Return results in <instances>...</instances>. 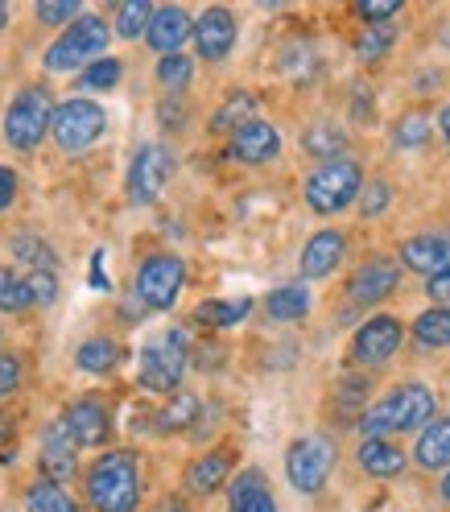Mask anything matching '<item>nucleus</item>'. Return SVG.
Wrapping results in <instances>:
<instances>
[{
	"mask_svg": "<svg viewBox=\"0 0 450 512\" xmlns=\"http://www.w3.org/2000/svg\"><path fill=\"white\" fill-rule=\"evenodd\" d=\"M434 393H430V384L422 380H409V384H397V389L389 397H380L376 405H368L360 413V422L356 430L364 438H393V434H422L430 422H434Z\"/></svg>",
	"mask_w": 450,
	"mask_h": 512,
	"instance_id": "f257e3e1",
	"label": "nucleus"
},
{
	"mask_svg": "<svg viewBox=\"0 0 450 512\" xmlns=\"http://www.w3.org/2000/svg\"><path fill=\"white\" fill-rule=\"evenodd\" d=\"M141 459L133 451H104L87 467L83 496L91 512H137L141 504Z\"/></svg>",
	"mask_w": 450,
	"mask_h": 512,
	"instance_id": "f03ea898",
	"label": "nucleus"
},
{
	"mask_svg": "<svg viewBox=\"0 0 450 512\" xmlns=\"http://www.w3.org/2000/svg\"><path fill=\"white\" fill-rule=\"evenodd\" d=\"M364 195V170L356 157H335V162H318L302 186V199L314 215H339Z\"/></svg>",
	"mask_w": 450,
	"mask_h": 512,
	"instance_id": "7ed1b4c3",
	"label": "nucleus"
},
{
	"mask_svg": "<svg viewBox=\"0 0 450 512\" xmlns=\"http://www.w3.org/2000/svg\"><path fill=\"white\" fill-rule=\"evenodd\" d=\"M108 42H112V25L104 17H79L71 29H62V34L50 42L46 71H54V75L87 71L100 58H108Z\"/></svg>",
	"mask_w": 450,
	"mask_h": 512,
	"instance_id": "20e7f679",
	"label": "nucleus"
},
{
	"mask_svg": "<svg viewBox=\"0 0 450 512\" xmlns=\"http://www.w3.org/2000/svg\"><path fill=\"white\" fill-rule=\"evenodd\" d=\"M54 95L46 87H21L13 95V104L5 108V120H0V133L17 153H34L54 124Z\"/></svg>",
	"mask_w": 450,
	"mask_h": 512,
	"instance_id": "39448f33",
	"label": "nucleus"
},
{
	"mask_svg": "<svg viewBox=\"0 0 450 512\" xmlns=\"http://www.w3.org/2000/svg\"><path fill=\"white\" fill-rule=\"evenodd\" d=\"M186 360H190V347L182 331H166L157 335L153 343L141 347L137 356V380L141 389L149 393H182V376H186Z\"/></svg>",
	"mask_w": 450,
	"mask_h": 512,
	"instance_id": "423d86ee",
	"label": "nucleus"
},
{
	"mask_svg": "<svg viewBox=\"0 0 450 512\" xmlns=\"http://www.w3.org/2000/svg\"><path fill=\"white\" fill-rule=\"evenodd\" d=\"M335 471V442L327 434H306L285 451V479L302 496H318Z\"/></svg>",
	"mask_w": 450,
	"mask_h": 512,
	"instance_id": "0eeeda50",
	"label": "nucleus"
},
{
	"mask_svg": "<svg viewBox=\"0 0 450 512\" xmlns=\"http://www.w3.org/2000/svg\"><path fill=\"white\" fill-rule=\"evenodd\" d=\"M182 285H186V261L178 252H153L141 261L137 281H133V294L145 310H174L182 298Z\"/></svg>",
	"mask_w": 450,
	"mask_h": 512,
	"instance_id": "6e6552de",
	"label": "nucleus"
},
{
	"mask_svg": "<svg viewBox=\"0 0 450 512\" xmlns=\"http://www.w3.org/2000/svg\"><path fill=\"white\" fill-rule=\"evenodd\" d=\"M104 133H108V112H104V104L75 95V100H67V104L54 108L50 137H54V145H58L62 153H83V149H91L95 141H100Z\"/></svg>",
	"mask_w": 450,
	"mask_h": 512,
	"instance_id": "1a4fd4ad",
	"label": "nucleus"
},
{
	"mask_svg": "<svg viewBox=\"0 0 450 512\" xmlns=\"http://www.w3.org/2000/svg\"><path fill=\"white\" fill-rule=\"evenodd\" d=\"M174 166H178V157H174L170 145H162V141L141 145L133 153V162H128V203L153 207L157 199H162V190L170 186Z\"/></svg>",
	"mask_w": 450,
	"mask_h": 512,
	"instance_id": "9d476101",
	"label": "nucleus"
},
{
	"mask_svg": "<svg viewBox=\"0 0 450 512\" xmlns=\"http://www.w3.org/2000/svg\"><path fill=\"white\" fill-rule=\"evenodd\" d=\"M405 343V327L393 314H372L368 323H360V331L351 335V364L356 368H380L389 364Z\"/></svg>",
	"mask_w": 450,
	"mask_h": 512,
	"instance_id": "9b49d317",
	"label": "nucleus"
},
{
	"mask_svg": "<svg viewBox=\"0 0 450 512\" xmlns=\"http://www.w3.org/2000/svg\"><path fill=\"white\" fill-rule=\"evenodd\" d=\"M62 430L67 438L79 446V451H95V446H104L112 438V413L100 397H79L62 409Z\"/></svg>",
	"mask_w": 450,
	"mask_h": 512,
	"instance_id": "f8f14e48",
	"label": "nucleus"
},
{
	"mask_svg": "<svg viewBox=\"0 0 450 512\" xmlns=\"http://www.w3.org/2000/svg\"><path fill=\"white\" fill-rule=\"evenodd\" d=\"M401 285V265L389 256H368V261L347 277V298L356 306H380L384 298H393Z\"/></svg>",
	"mask_w": 450,
	"mask_h": 512,
	"instance_id": "ddd939ff",
	"label": "nucleus"
},
{
	"mask_svg": "<svg viewBox=\"0 0 450 512\" xmlns=\"http://www.w3.org/2000/svg\"><path fill=\"white\" fill-rule=\"evenodd\" d=\"M236 38H240V25H236V13L223 9V5H211L199 13L195 21V50L203 62H223L232 50H236Z\"/></svg>",
	"mask_w": 450,
	"mask_h": 512,
	"instance_id": "4468645a",
	"label": "nucleus"
},
{
	"mask_svg": "<svg viewBox=\"0 0 450 512\" xmlns=\"http://www.w3.org/2000/svg\"><path fill=\"white\" fill-rule=\"evenodd\" d=\"M277 153H281V133L269 120L244 124L240 133H232V141H228V157L240 166H269Z\"/></svg>",
	"mask_w": 450,
	"mask_h": 512,
	"instance_id": "2eb2a0df",
	"label": "nucleus"
},
{
	"mask_svg": "<svg viewBox=\"0 0 450 512\" xmlns=\"http://www.w3.org/2000/svg\"><path fill=\"white\" fill-rule=\"evenodd\" d=\"M347 261V236L339 228H323V232H314L306 244H302V277L306 281H323L331 277L339 265Z\"/></svg>",
	"mask_w": 450,
	"mask_h": 512,
	"instance_id": "dca6fc26",
	"label": "nucleus"
},
{
	"mask_svg": "<svg viewBox=\"0 0 450 512\" xmlns=\"http://www.w3.org/2000/svg\"><path fill=\"white\" fill-rule=\"evenodd\" d=\"M450 265V232H417L401 244V269L434 277Z\"/></svg>",
	"mask_w": 450,
	"mask_h": 512,
	"instance_id": "f3484780",
	"label": "nucleus"
},
{
	"mask_svg": "<svg viewBox=\"0 0 450 512\" xmlns=\"http://www.w3.org/2000/svg\"><path fill=\"white\" fill-rule=\"evenodd\" d=\"M195 38V17H190L182 5H162L157 9V17H153V25H149V34H145V42L157 50V54H182V46Z\"/></svg>",
	"mask_w": 450,
	"mask_h": 512,
	"instance_id": "a211bd4d",
	"label": "nucleus"
},
{
	"mask_svg": "<svg viewBox=\"0 0 450 512\" xmlns=\"http://www.w3.org/2000/svg\"><path fill=\"white\" fill-rule=\"evenodd\" d=\"M79 446L67 438V430H62V422H50L46 434H42V479H54V484H67V479L75 475L79 459H75Z\"/></svg>",
	"mask_w": 450,
	"mask_h": 512,
	"instance_id": "6ab92c4d",
	"label": "nucleus"
},
{
	"mask_svg": "<svg viewBox=\"0 0 450 512\" xmlns=\"http://www.w3.org/2000/svg\"><path fill=\"white\" fill-rule=\"evenodd\" d=\"M232 463H236V455L232 451H207L203 459H195L186 467V492L190 496H211V492H219L223 484H228V475H232Z\"/></svg>",
	"mask_w": 450,
	"mask_h": 512,
	"instance_id": "aec40b11",
	"label": "nucleus"
},
{
	"mask_svg": "<svg viewBox=\"0 0 450 512\" xmlns=\"http://www.w3.org/2000/svg\"><path fill=\"white\" fill-rule=\"evenodd\" d=\"M228 512H281L277 500H273V488H269V479L265 471H240L236 475V484L228 492Z\"/></svg>",
	"mask_w": 450,
	"mask_h": 512,
	"instance_id": "412c9836",
	"label": "nucleus"
},
{
	"mask_svg": "<svg viewBox=\"0 0 450 512\" xmlns=\"http://www.w3.org/2000/svg\"><path fill=\"white\" fill-rule=\"evenodd\" d=\"M356 459H360V471L372 475V479H393V475H401L405 463H409V455L401 451L393 438H364L360 451H356Z\"/></svg>",
	"mask_w": 450,
	"mask_h": 512,
	"instance_id": "4be33fe9",
	"label": "nucleus"
},
{
	"mask_svg": "<svg viewBox=\"0 0 450 512\" xmlns=\"http://www.w3.org/2000/svg\"><path fill=\"white\" fill-rule=\"evenodd\" d=\"M413 463L422 471H450V418H434L417 434Z\"/></svg>",
	"mask_w": 450,
	"mask_h": 512,
	"instance_id": "5701e85b",
	"label": "nucleus"
},
{
	"mask_svg": "<svg viewBox=\"0 0 450 512\" xmlns=\"http://www.w3.org/2000/svg\"><path fill=\"white\" fill-rule=\"evenodd\" d=\"M256 112H261V100H256L252 91H232L228 100L215 108V116H211V133H228V137H232V133H240L244 124L261 120Z\"/></svg>",
	"mask_w": 450,
	"mask_h": 512,
	"instance_id": "b1692460",
	"label": "nucleus"
},
{
	"mask_svg": "<svg viewBox=\"0 0 450 512\" xmlns=\"http://www.w3.org/2000/svg\"><path fill=\"white\" fill-rule=\"evenodd\" d=\"M252 314V298H211L195 306V323L211 327V331H232Z\"/></svg>",
	"mask_w": 450,
	"mask_h": 512,
	"instance_id": "393cba45",
	"label": "nucleus"
},
{
	"mask_svg": "<svg viewBox=\"0 0 450 512\" xmlns=\"http://www.w3.org/2000/svg\"><path fill=\"white\" fill-rule=\"evenodd\" d=\"M199 413H203V401H199V393H174L162 409H157V418H153V426L162 430V434H182V430H190L199 422Z\"/></svg>",
	"mask_w": 450,
	"mask_h": 512,
	"instance_id": "a878e982",
	"label": "nucleus"
},
{
	"mask_svg": "<svg viewBox=\"0 0 450 512\" xmlns=\"http://www.w3.org/2000/svg\"><path fill=\"white\" fill-rule=\"evenodd\" d=\"M314 298L306 285H281V290H273L265 298V314L273 318V323H302V318L310 314Z\"/></svg>",
	"mask_w": 450,
	"mask_h": 512,
	"instance_id": "bb28decb",
	"label": "nucleus"
},
{
	"mask_svg": "<svg viewBox=\"0 0 450 512\" xmlns=\"http://www.w3.org/2000/svg\"><path fill=\"white\" fill-rule=\"evenodd\" d=\"M75 364H79V372H87V376H108V372L120 364V343L108 339V335H91V339L79 343Z\"/></svg>",
	"mask_w": 450,
	"mask_h": 512,
	"instance_id": "cd10ccee",
	"label": "nucleus"
},
{
	"mask_svg": "<svg viewBox=\"0 0 450 512\" xmlns=\"http://www.w3.org/2000/svg\"><path fill=\"white\" fill-rule=\"evenodd\" d=\"M347 128L339 124H310L302 133V149L318 162H335V157H347Z\"/></svg>",
	"mask_w": 450,
	"mask_h": 512,
	"instance_id": "c85d7f7f",
	"label": "nucleus"
},
{
	"mask_svg": "<svg viewBox=\"0 0 450 512\" xmlns=\"http://www.w3.org/2000/svg\"><path fill=\"white\" fill-rule=\"evenodd\" d=\"M25 512H79V500L67 492V484L34 479L29 492H25Z\"/></svg>",
	"mask_w": 450,
	"mask_h": 512,
	"instance_id": "c756f323",
	"label": "nucleus"
},
{
	"mask_svg": "<svg viewBox=\"0 0 450 512\" xmlns=\"http://www.w3.org/2000/svg\"><path fill=\"white\" fill-rule=\"evenodd\" d=\"M153 17H157V5H149V0H128V5H116L112 29H116V38L137 42V38H145V34H149Z\"/></svg>",
	"mask_w": 450,
	"mask_h": 512,
	"instance_id": "7c9ffc66",
	"label": "nucleus"
},
{
	"mask_svg": "<svg viewBox=\"0 0 450 512\" xmlns=\"http://www.w3.org/2000/svg\"><path fill=\"white\" fill-rule=\"evenodd\" d=\"M413 339L422 347H450V306H430L413 318Z\"/></svg>",
	"mask_w": 450,
	"mask_h": 512,
	"instance_id": "2f4dec72",
	"label": "nucleus"
},
{
	"mask_svg": "<svg viewBox=\"0 0 450 512\" xmlns=\"http://www.w3.org/2000/svg\"><path fill=\"white\" fill-rule=\"evenodd\" d=\"M13 256L17 261H25L29 269H58V252L46 244V240H38L34 232H21V236H13Z\"/></svg>",
	"mask_w": 450,
	"mask_h": 512,
	"instance_id": "473e14b6",
	"label": "nucleus"
},
{
	"mask_svg": "<svg viewBox=\"0 0 450 512\" xmlns=\"http://www.w3.org/2000/svg\"><path fill=\"white\" fill-rule=\"evenodd\" d=\"M190 79H195V58L166 54L162 62H157V83H162L170 95H182V91L190 87Z\"/></svg>",
	"mask_w": 450,
	"mask_h": 512,
	"instance_id": "72a5a7b5",
	"label": "nucleus"
},
{
	"mask_svg": "<svg viewBox=\"0 0 450 512\" xmlns=\"http://www.w3.org/2000/svg\"><path fill=\"white\" fill-rule=\"evenodd\" d=\"M393 42H397L393 25H368V29H360V38H356V58L360 62H380L384 54L393 50Z\"/></svg>",
	"mask_w": 450,
	"mask_h": 512,
	"instance_id": "f704fd0d",
	"label": "nucleus"
},
{
	"mask_svg": "<svg viewBox=\"0 0 450 512\" xmlns=\"http://www.w3.org/2000/svg\"><path fill=\"white\" fill-rule=\"evenodd\" d=\"M430 133H434V120H430L426 112H409V116H401L397 128H393V145H397V149H422V145L430 141Z\"/></svg>",
	"mask_w": 450,
	"mask_h": 512,
	"instance_id": "c9c22d12",
	"label": "nucleus"
},
{
	"mask_svg": "<svg viewBox=\"0 0 450 512\" xmlns=\"http://www.w3.org/2000/svg\"><path fill=\"white\" fill-rule=\"evenodd\" d=\"M29 306H34V298H29L25 277H21L17 269L0 265V310H5V314H21V310H29Z\"/></svg>",
	"mask_w": 450,
	"mask_h": 512,
	"instance_id": "e433bc0d",
	"label": "nucleus"
},
{
	"mask_svg": "<svg viewBox=\"0 0 450 512\" xmlns=\"http://www.w3.org/2000/svg\"><path fill=\"white\" fill-rule=\"evenodd\" d=\"M120 79H124V62L108 54V58H100L95 67H87L79 75V87H87V91H112Z\"/></svg>",
	"mask_w": 450,
	"mask_h": 512,
	"instance_id": "4c0bfd02",
	"label": "nucleus"
},
{
	"mask_svg": "<svg viewBox=\"0 0 450 512\" xmlns=\"http://www.w3.org/2000/svg\"><path fill=\"white\" fill-rule=\"evenodd\" d=\"M393 207V182L389 178H372L364 182V195H360V215L364 219H376Z\"/></svg>",
	"mask_w": 450,
	"mask_h": 512,
	"instance_id": "58836bf2",
	"label": "nucleus"
},
{
	"mask_svg": "<svg viewBox=\"0 0 450 512\" xmlns=\"http://www.w3.org/2000/svg\"><path fill=\"white\" fill-rule=\"evenodd\" d=\"M34 17L42 25H50V29H58V25L71 29L83 17V5H79V0H62V5H34Z\"/></svg>",
	"mask_w": 450,
	"mask_h": 512,
	"instance_id": "ea45409f",
	"label": "nucleus"
},
{
	"mask_svg": "<svg viewBox=\"0 0 450 512\" xmlns=\"http://www.w3.org/2000/svg\"><path fill=\"white\" fill-rule=\"evenodd\" d=\"M368 393H372V380L368 376H343L335 401H339V409H360V405L368 409Z\"/></svg>",
	"mask_w": 450,
	"mask_h": 512,
	"instance_id": "a19ab883",
	"label": "nucleus"
},
{
	"mask_svg": "<svg viewBox=\"0 0 450 512\" xmlns=\"http://www.w3.org/2000/svg\"><path fill=\"white\" fill-rule=\"evenodd\" d=\"M25 285H29V298H34V306H54L58 302V277H54V269L29 273Z\"/></svg>",
	"mask_w": 450,
	"mask_h": 512,
	"instance_id": "79ce46f5",
	"label": "nucleus"
},
{
	"mask_svg": "<svg viewBox=\"0 0 450 512\" xmlns=\"http://www.w3.org/2000/svg\"><path fill=\"white\" fill-rule=\"evenodd\" d=\"M356 13H360L368 25H389L393 17H401V5H397V0H360Z\"/></svg>",
	"mask_w": 450,
	"mask_h": 512,
	"instance_id": "37998d69",
	"label": "nucleus"
},
{
	"mask_svg": "<svg viewBox=\"0 0 450 512\" xmlns=\"http://www.w3.org/2000/svg\"><path fill=\"white\" fill-rule=\"evenodd\" d=\"M21 376H25L21 372V360L5 351V356H0V401H9L21 389Z\"/></svg>",
	"mask_w": 450,
	"mask_h": 512,
	"instance_id": "c03bdc74",
	"label": "nucleus"
},
{
	"mask_svg": "<svg viewBox=\"0 0 450 512\" xmlns=\"http://www.w3.org/2000/svg\"><path fill=\"white\" fill-rule=\"evenodd\" d=\"M157 120H162V128H186V104H182V95H166L162 104H157Z\"/></svg>",
	"mask_w": 450,
	"mask_h": 512,
	"instance_id": "a18cd8bd",
	"label": "nucleus"
},
{
	"mask_svg": "<svg viewBox=\"0 0 450 512\" xmlns=\"http://www.w3.org/2000/svg\"><path fill=\"white\" fill-rule=\"evenodd\" d=\"M17 195H21L17 170H13V166H0V211H9V207L17 203Z\"/></svg>",
	"mask_w": 450,
	"mask_h": 512,
	"instance_id": "49530a36",
	"label": "nucleus"
},
{
	"mask_svg": "<svg viewBox=\"0 0 450 512\" xmlns=\"http://www.w3.org/2000/svg\"><path fill=\"white\" fill-rule=\"evenodd\" d=\"M426 298H430L434 306H450V265H446L442 273L426 277Z\"/></svg>",
	"mask_w": 450,
	"mask_h": 512,
	"instance_id": "de8ad7c7",
	"label": "nucleus"
},
{
	"mask_svg": "<svg viewBox=\"0 0 450 512\" xmlns=\"http://www.w3.org/2000/svg\"><path fill=\"white\" fill-rule=\"evenodd\" d=\"M438 133H442V141L450 145V104H446V108L438 112Z\"/></svg>",
	"mask_w": 450,
	"mask_h": 512,
	"instance_id": "09e8293b",
	"label": "nucleus"
},
{
	"mask_svg": "<svg viewBox=\"0 0 450 512\" xmlns=\"http://www.w3.org/2000/svg\"><path fill=\"white\" fill-rule=\"evenodd\" d=\"M5 438H13V418L0 409V442H5Z\"/></svg>",
	"mask_w": 450,
	"mask_h": 512,
	"instance_id": "8fccbe9b",
	"label": "nucleus"
},
{
	"mask_svg": "<svg viewBox=\"0 0 450 512\" xmlns=\"http://www.w3.org/2000/svg\"><path fill=\"white\" fill-rule=\"evenodd\" d=\"M438 496H442V504H450V471H442V484H438Z\"/></svg>",
	"mask_w": 450,
	"mask_h": 512,
	"instance_id": "3c124183",
	"label": "nucleus"
},
{
	"mask_svg": "<svg viewBox=\"0 0 450 512\" xmlns=\"http://www.w3.org/2000/svg\"><path fill=\"white\" fill-rule=\"evenodd\" d=\"M9 21H13V9H9V5H0V34L9 29Z\"/></svg>",
	"mask_w": 450,
	"mask_h": 512,
	"instance_id": "603ef678",
	"label": "nucleus"
},
{
	"mask_svg": "<svg viewBox=\"0 0 450 512\" xmlns=\"http://www.w3.org/2000/svg\"><path fill=\"white\" fill-rule=\"evenodd\" d=\"M442 42H446V46H450V25H446V29H442Z\"/></svg>",
	"mask_w": 450,
	"mask_h": 512,
	"instance_id": "864d4df0",
	"label": "nucleus"
},
{
	"mask_svg": "<svg viewBox=\"0 0 450 512\" xmlns=\"http://www.w3.org/2000/svg\"><path fill=\"white\" fill-rule=\"evenodd\" d=\"M170 512H190V508H170Z\"/></svg>",
	"mask_w": 450,
	"mask_h": 512,
	"instance_id": "5fc2aeb1",
	"label": "nucleus"
}]
</instances>
